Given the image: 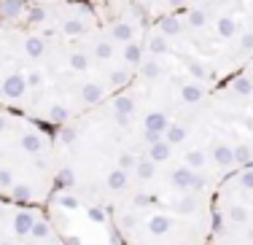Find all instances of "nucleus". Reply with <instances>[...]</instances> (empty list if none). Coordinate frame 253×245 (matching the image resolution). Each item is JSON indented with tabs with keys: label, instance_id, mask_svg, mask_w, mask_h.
<instances>
[{
	"label": "nucleus",
	"instance_id": "obj_2",
	"mask_svg": "<svg viewBox=\"0 0 253 245\" xmlns=\"http://www.w3.org/2000/svg\"><path fill=\"white\" fill-rule=\"evenodd\" d=\"M170 124V113L129 83L97 108L54 127L57 194L78 207L108 213L129 191L148 148Z\"/></svg>",
	"mask_w": 253,
	"mask_h": 245
},
{
	"label": "nucleus",
	"instance_id": "obj_7",
	"mask_svg": "<svg viewBox=\"0 0 253 245\" xmlns=\"http://www.w3.org/2000/svg\"><path fill=\"white\" fill-rule=\"evenodd\" d=\"M243 70H245V73H248V76H251V79H253V59H251V62H248V65H245V68H243Z\"/></svg>",
	"mask_w": 253,
	"mask_h": 245
},
{
	"label": "nucleus",
	"instance_id": "obj_1",
	"mask_svg": "<svg viewBox=\"0 0 253 245\" xmlns=\"http://www.w3.org/2000/svg\"><path fill=\"white\" fill-rule=\"evenodd\" d=\"M97 25L73 35H46L22 113L59 127L126 89L140 68L151 16L137 0H108Z\"/></svg>",
	"mask_w": 253,
	"mask_h": 245
},
{
	"label": "nucleus",
	"instance_id": "obj_3",
	"mask_svg": "<svg viewBox=\"0 0 253 245\" xmlns=\"http://www.w3.org/2000/svg\"><path fill=\"white\" fill-rule=\"evenodd\" d=\"M54 129L14 108H0V200L46 207L57 197Z\"/></svg>",
	"mask_w": 253,
	"mask_h": 245
},
{
	"label": "nucleus",
	"instance_id": "obj_6",
	"mask_svg": "<svg viewBox=\"0 0 253 245\" xmlns=\"http://www.w3.org/2000/svg\"><path fill=\"white\" fill-rule=\"evenodd\" d=\"M0 245H68L49 210L0 200Z\"/></svg>",
	"mask_w": 253,
	"mask_h": 245
},
{
	"label": "nucleus",
	"instance_id": "obj_4",
	"mask_svg": "<svg viewBox=\"0 0 253 245\" xmlns=\"http://www.w3.org/2000/svg\"><path fill=\"white\" fill-rule=\"evenodd\" d=\"M170 14L221 81L253 59V0H194Z\"/></svg>",
	"mask_w": 253,
	"mask_h": 245
},
{
	"label": "nucleus",
	"instance_id": "obj_5",
	"mask_svg": "<svg viewBox=\"0 0 253 245\" xmlns=\"http://www.w3.org/2000/svg\"><path fill=\"white\" fill-rule=\"evenodd\" d=\"M208 245H253V164L234 170L215 186Z\"/></svg>",
	"mask_w": 253,
	"mask_h": 245
}]
</instances>
